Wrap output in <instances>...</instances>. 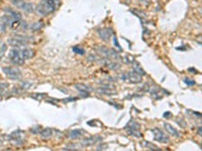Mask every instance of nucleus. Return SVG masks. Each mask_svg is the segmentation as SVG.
I'll use <instances>...</instances> for the list:
<instances>
[{"mask_svg":"<svg viewBox=\"0 0 202 151\" xmlns=\"http://www.w3.org/2000/svg\"><path fill=\"white\" fill-rule=\"evenodd\" d=\"M103 65L106 66L107 68H109L110 70H113V71L117 70V68H120V65L117 62H113L110 58H105L104 61H103Z\"/></svg>","mask_w":202,"mask_h":151,"instance_id":"nucleus-11","label":"nucleus"},{"mask_svg":"<svg viewBox=\"0 0 202 151\" xmlns=\"http://www.w3.org/2000/svg\"><path fill=\"white\" fill-rule=\"evenodd\" d=\"M84 134V131L81 130V129H76V130H73L70 132L69 134V138L71 139H79L80 137H82Z\"/></svg>","mask_w":202,"mask_h":151,"instance_id":"nucleus-14","label":"nucleus"},{"mask_svg":"<svg viewBox=\"0 0 202 151\" xmlns=\"http://www.w3.org/2000/svg\"><path fill=\"white\" fill-rule=\"evenodd\" d=\"M153 134H154V137H155V140L158 141L160 143H168L170 139L168 135L164 133L163 131L159 128H155V129H153Z\"/></svg>","mask_w":202,"mask_h":151,"instance_id":"nucleus-7","label":"nucleus"},{"mask_svg":"<svg viewBox=\"0 0 202 151\" xmlns=\"http://www.w3.org/2000/svg\"><path fill=\"white\" fill-rule=\"evenodd\" d=\"M21 1V0H11V2L14 4V5H16V4H18L19 2Z\"/></svg>","mask_w":202,"mask_h":151,"instance_id":"nucleus-26","label":"nucleus"},{"mask_svg":"<svg viewBox=\"0 0 202 151\" xmlns=\"http://www.w3.org/2000/svg\"><path fill=\"white\" fill-rule=\"evenodd\" d=\"M94 143H95V139H94V138H88V139H85L83 141L82 145L83 146H89V145H92Z\"/></svg>","mask_w":202,"mask_h":151,"instance_id":"nucleus-20","label":"nucleus"},{"mask_svg":"<svg viewBox=\"0 0 202 151\" xmlns=\"http://www.w3.org/2000/svg\"><path fill=\"white\" fill-rule=\"evenodd\" d=\"M195 68H189V72H192V73H194V74H197V71H194Z\"/></svg>","mask_w":202,"mask_h":151,"instance_id":"nucleus-28","label":"nucleus"},{"mask_svg":"<svg viewBox=\"0 0 202 151\" xmlns=\"http://www.w3.org/2000/svg\"><path fill=\"white\" fill-rule=\"evenodd\" d=\"M6 49H7V45H6V43H0V58H1L4 56V53H5Z\"/></svg>","mask_w":202,"mask_h":151,"instance_id":"nucleus-19","label":"nucleus"},{"mask_svg":"<svg viewBox=\"0 0 202 151\" xmlns=\"http://www.w3.org/2000/svg\"><path fill=\"white\" fill-rule=\"evenodd\" d=\"M42 27H43V24L40 23V22H38V23H34L33 24V26H31V29H33L34 31H35V30H39Z\"/></svg>","mask_w":202,"mask_h":151,"instance_id":"nucleus-23","label":"nucleus"},{"mask_svg":"<svg viewBox=\"0 0 202 151\" xmlns=\"http://www.w3.org/2000/svg\"><path fill=\"white\" fill-rule=\"evenodd\" d=\"M142 80V75H140L136 71L128 72L127 74L122 75V81H127L129 83L138 84V83H141Z\"/></svg>","mask_w":202,"mask_h":151,"instance_id":"nucleus-5","label":"nucleus"},{"mask_svg":"<svg viewBox=\"0 0 202 151\" xmlns=\"http://www.w3.org/2000/svg\"><path fill=\"white\" fill-rule=\"evenodd\" d=\"M98 33V35H99V38L104 40V42H108L110 39V38L113 34V31H112L111 28H100L97 30Z\"/></svg>","mask_w":202,"mask_h":151,"instance_id":"nucleus-9","label":"nucleus"},{"mask_svg":"<svg viewBox=\"0 0 202 151\" xmlns=\"http://www.w3.org/2000/svg\"><path fill=\"white\" fill-rule=\"evenodd\" d=\"M15 6H17L18 8H20V9H22V10H24L25 12H28V13L34 12V6L33 3L24 2L23 0H21V1L18 4H16Z\"/></svg>","mask_w":202,"mask_h":151,"instance_id":"nucleus-10","label":"nucleus"},{"mask_svg":"<svg viewBox=\"0 0 202 151\" xmlns=\"http://www.w3.org/2000/svg\"><path fill=\"white\" fill-rule=\"evenodd\" d=\"M7 43L12 48H22L28 44V40L23 36H11V38H8Z\"/></svg>","mask_w":202,"mask_h":151,"instance_id":"nucleus-4","label":"nucleus"},{"mask_svg":"<svg viewBox=\"0 0 202 151\" xmlns=\"http://www.w3.org/2000/svg\"><path fill=\"white\" fill-rule=\"evenodd\" d=\"M5 12H6V14L10 15L11 17L14 18V19H21V17H22L21 13L12 10V9H10V8H5Z\"/></svg>","mask_w":202,"mask_h":151,"instance_id":"nucleus-15","label":"nucleus"},{"mask_svg":"<svg viewBox=\"0 0 202 151\" xmlns=\"http://www.w3.org/2000/svg\"><path fill=\"white\" fill-rule=\"evenodd\" d=\"M198 134L202 136V126L198 128Z\"/></svg>","mask_w":202,"mask_h":151,"instance_id":"nucleus-27","label":"nucleus"},{"mask_svg":"<svg viewBox=\"0 0 202 151\" xmlns=\"http://www.w3.org/2000/svg\"><path fill=\"white\" fill-rule=\"evenodd\" d=\"M40 135H42V137L44 139L50 138V137L53 135V130L51 129V128H46V129L40 131Z\"/></svg>","mask_w":202,"mask_h":151,"instance_id":"nucleus-16","label":"nucleus"},{"mask_svg":"<svg viewBox=\"0 0 202 151\" xmlns=\"http://www.w3.org/2000/svg\"><path fill=\"white\" fill-rule=\"evenodd\" d=\"M8 58H9V61L11 62L12 65H15V66L23 65L24 61H25V59L23 58V57L21 56L20 49H17V48L11 49L9 54H8Z\"/></svg>","mask_w":202,"mask_h":151,"instance_id":"nucleus-2","label":"nucleus"},{"mask_svg":"<svg viewBox=\"0 0 202 151\" xmlns=\"http://www.w3.org/2000/svg\"><path fill=\"white\" fill-rule=\"evenodd\" d=\"M164 127H165V129H166V131H167L168 134L175 136V137H180V133H179V131L176 129V128H174V126L168 124V123H165Z\"/></svg>","mask_w":202,"mask_h":151,"instance_id":"nucleus-12","label":"nucleus"},{"mask_svg":"<svg viewBox=\"0 0 202 151\" xmlns=\"http://www.w3.org/2000/svg\"><path fill=\"white\" fill-rule=\"evenodd\" d=\"M75 88L77 89L80 92H89V91L91 90V88L89 86H86V85H82V84H77L75 86Z\"/></svg>","mask_w":202,"mask_h":151,"instance_id":"nucleus-17","label":"nucleus"},{"mask_svg":"<svg viewBox=\"0 0 202 151\" xmlns=\"http://www.w3.org/2000/svg\"><path fill=\"white\" fill-rule=\"evenodd\" d=\"M31 132H33L34 134H37V133H40V128H39V126H35L34 128H31V130H30Z\"/></svg>","mask_w":202,"mask_h":151,"instance_id":"nucleus-24","label":"nucleus"},{"mask_svg":"<svg viewBox=\"0 0 202 151\" xmlns=\"http://www.w3.org/2000/svg\"><path fill=\"white\" fill-rule=\"evenodd\" d=\"M20 53L24 59H29L34 56V52L31 48H22L20 49Z\"/></svg>","mask_w":202,"mask_h":151,"instance_id":"nucleus-13","label":"nucleus"},{"mask_svg":"<svg viewBox=\"0 0 202 151\" xmlns=\"http://www.w3.org/2000/svg\"><path fill=\"white\" fill-rule=\"evenodd\" d=\"M127 130L129 132V134L131 135H134L137 137H140L141 135V132H140V124L134 121H132L129 124L127 125Z\"/></svg>","mask_w":202,"mask_h":151,"instance_id":"nucleus-8","label":"nucleus"},{"mask_svg":"<svg viewBox=\"0 0 202 151\" xmlns=\"http://www.w3.org/2000/svg\"><path fill=\"white\" fill-rule=\"evenodd\" d=\"M184 82L188 85V86H194L195 85V81L194 80H188V79H185Z\"/></svg>","mask_w":202,"mask_h":151,"instance_id":"nucleus-25","label":"nucleus"},{"mask_svg":"<svg viewBox=\"0 0 202 151\" xmlns=\"http://www.w3.org/2000/svg\"><path fill=\"white\" fill-rule=\"evenodd\" d=\"M98 52L100 54H102L105 58H110V59H118L119 56L115 50L107 48H98Z\"/></svg>","mask_w":202,"mask_h":151,"instance_id":"nucleus-6","label":"nucleus"},{"mask_svg":"<svg viewBox=\"0 0 202 151\" xmlns=\"http://www.w3.org/2000/svg\"><path fill=\"white\" fill-rule=\"evenodd\" d=\"M73 50H74V53H78V54H81V56H83V54L85 53V50H84L82 48H80V47H75V48H73Z\"/></svg>","mask_w":202,"mask_h":151,"instance_id":"nucleus-22","label":"nucleus"},{"mask_svg":"<svg viewBox=\"0 0 202 151\" xmlns=\"http://www.w3.org/2000/svg\"><path fill=\"white\" fill-rule=\"evenodd\" d=\"M133 71H136L137 73H138V74L142 75V76H143V75L146 74L145 71L142 70V68H141V67H140V65H137V63L136 66H133Z\"/></svg>","mask_w":202,"mask_h":151,"instance_id":"nucleus-21","label":"nucleus"},{"mask_svg":"<svg viewBox=\"0 0 202 151\" xmlns=\"http://www.w3.org/2000/svg\"><path fill=\"white\" fill-rule=\"evenodd\" d=\"M2 72L5 74L10 80L13 81H17L21 78V73L17 68H13V67H5L2 68Z\"/></svg>","mask_w":202,"mask_h":151,"instance_id":"nucleus-3","label":"nucleus"},{"mask_svg":"<svg viewBox=\"0 0 202 151\" xmlns=\"http://www.w3.org/2000/svg\"><path fill=\"white\" fill-rule=\"evenodd\" d=\"M97 92L99 93L100 95H114V91H111L108 88L107 89H98Z\"/></svg>","mask_w":202,"mask_h":151,"instance_id":"nucleus-18","label":"nucleus"},{"mask_svg":"<svg viewBox=\"0 0 202 151\" xmlns=\"http://www.w3.org/2000/svg\"><path fill=\"white\" fill-rule=\"evenodd\" d=\"M56 6L57 0H42L37 7V10L40 15H49L55 11Z\"/></svg>","mask_w":202,"mask_h":151,"instance_id":"nucleus-1","label":"nucleus"}]
</instances>
